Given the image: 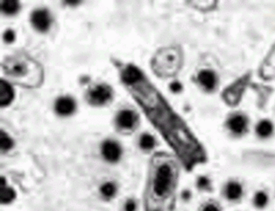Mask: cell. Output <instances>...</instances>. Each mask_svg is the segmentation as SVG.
Instances as JSON below:
<instances>
[{
  "instance_id": "obj_1",
  "label": "cell",
  "mask_w": 275,
  "mask_h": 211,
  "mask_svg": "<svg viewBox=\"0 0 275 211\" xmlns=\"http://www.w3.org/2000/svg\"><path fill=\"white\" fill-rule=\"evenodd\" d=\"M121 79L145 115L175 150L188 170L207 161V153L188 125L169 105L144 72L126 64L120 69Z\"/></svg>"
},
{
  "instance_id": "obj_2",
  "label": "cell",
  "mask_w": 275,
  "mask_h": 211,
  "mask_svg": "<svg viewBox=\"0 0 275 211\" xmlns=\"http://www.w3.org/2000/svg\"><path fill=\"white\" fill-rule=\"evenodd\" d=\"M179 166L175 157L167 153L155 154L148 174L147 198L148 201L164 203L170 200L177 188Z\"/></svg>"
},
{
  "instance_id": "obj_3",
  "label": "cell",
  "mask_w": 275,
  "mask_h": 211,
  "mask_svg": "<svg viewBox=\"0 0 275 211\" xmlns=\"http://www.w3.org/2000/svg\"><path fill=\"white\" fill-rule=\"evenodd\" d=\"M182 65V54L177 47L161 48L155 54L152 67L157 75L171 77L179 72Z\"/></svg>"
},
{
  "instance_id": "obj_4",
  "label": "cell",
  "mask_w": 275,
  "mask_h": 211,
  "mask_svg": "<svg viewBox=\"0 0 275 211\" xmlns=\"http://www.w3.org/2000/svg\"><path fill=\"white\" fill-rule=\"evenodd\" d=\"M250 126V120L245 113H231L225 119V128L226 131L236 138L242 137L247 134Z\"/></svg>"
},
{
  "instance_id": "obj_5",
  "label": "cell",
  "mask_w": 275,
  "mask_h": 211,
  "mask_svg": "<svg viewBox=\"0 0 275 211\" xmlns=\"http://www.w3.org/2000/svg\"><path fill=\"white\" fill-rule=\"evenodd\" d=\"M250 81V74L247 73L227 86L222 93V98L227 105L235 107L241 101L246 87Z\"/></svg>"
},
{
  "instance_id": "obj_6",
  "label": "cell",
  "mask_w": 275,
  "mask_h": 211,
  "mask_svg": "<svg viewBox=\"0 0 275 211\" xmlns=\"http://www.w3.org/2000/svg\"><path fill=\"white\" fill-rule=\"evenodd\" d=\"M197 85L203 92L214 93L218 91L220 85V79L218 73L212 69H201L195 77Z\"/></svg>"
},
{
  "instance_id": "obj_7",
  "label": "cell",
  "mask_w": 275,
  "mask_h": 211,
  "mask_svg": "<svg viewBox=\"0 0 275 211\" xmlns=\"http://www.w3.org/2000/svg\"><path fill=\"white\" fill-rule=\"evenodd\" d=\"M29 60L22 57H10L4 62V70L11 77L21 78L28 73Z\"/></svg>"
},
{
  "instance_id": "obj_8",
  "label": "cell",
  "mask_w": 275,
  "mask_h": 211,
  "mask_svg": "<svg viewBox=\"0 0 275 211\" xmlns=\"http://www.w3.org/2000/svg\"><path fill=\"white\" fill-rule=\"evenodd\" d=\"M140 117L136 111L131 109H123L116 116V125L124 132H131L137 129Z\"/></svg>"
},
{
  "instance_id": "obj_9",
  "label": "cell",
  "mask_w": 275,
  "mask_h": 211,
  "mask_svg": "<svg viewBox=\"0 0 275 211\" xmlns=\"http://www.w3.org/2000/svg\"><path fill=\"white\" fill-rule=\"evenodd\" d=\"M245 194V188L238 180H229L222 187L221 194L223 198L232 203H236L242 200Z\"/></svg>"
},
{
  "instance_id": "obj_10",
  "label": "cell",
  "mask_w": 275,
  "mask_h": 211,
  "mask_svg": "<svg viewBox=\"0 0 275 211\" xmlns=\"http://www.w3.org/2000/svg\"><path fill=\"white\" fill-rule=\"evenodd\" d=\"M258 76L265 81L275 79V43L259 65Z\"/></svg>"
},
{
  "instance_id": "obj_11",
  "label": "cell",
  "mask_w": 275,
  "mask_h": 211,
  "mask_svg": "<svg viewBox=\"0 0 275 211\" xmlns=\"http://www.w3.org/2000/svg\"><path fill=\"white\" fill-rule=\"evenodd\" d=\"M101 151L104 160L110 163H117L123 155L122 146L116 140H105L101 147Z\"/></svg>"
},
{
  "instance_id": "obj_12",
  "label": "cell",
  "mask_w": 275,
  "mask_h": 211,
  "mask_svg": "<svg viewBox=\"0 0 275 211\" xmlns=\"http://www.w3.org/2000/svg\"><path fill=\"white\" fill-rule=\"evenodd\" d=\"M112 97V90L110 85H98L89 92V99L94 105H101L107 102Z\"/></svg>"
},
{
  "instance_id": "obj_13",
  "label": "cell",
  "mask_w": 275,
  "mask_h": 211,
  "mask_svg": "<svg viewBox=\"0 0 275 211\" xmlns=\"http://www.w3.org/2000/svg\"><path fill=\"white\" fill-rule=\"evenodd\" d=\"M32 23L38 30L46 31L51 24L50 14L45 8H39L32 14Z\"/></svg>"
},
{
  "instance_id": "obj_14",
  "label": "cell",
  "mask_w": 275,
  "mask_h": 211,
  "mask_svg": "<svg viewBox=\"0 0 275 211\" xmlns=\"http://www.w3.org/2000/svg\"><path fill=\"white\" fill-rule=\"evenodd\" d=\"M54 109L60 116H70L75 111L76 102L74 99L68 96H61L56 99Z\"/></svg>"
},
{
  "instance_id": "obj_15",
  "label": "cell",
  "mask_w": 275,
  "mask_h": 211,
  "mask_svg": "<svg viewBox=\"0 0 275 211\" xmlns=\"http://www.w3.org/2000/svg\"><path fill=\"white\" fill-rule=\"evenodd\" d=\"M274 133V124L269 119H262L255 126L256 136L259 139H268Z\"/></svg>"
},
{
  "instance_id": "obj_16",
  "label": "cell",
  "mask_w": 275,
  "mask_h": 211,
  "mask_svg": "<svg viewBox=\"0 0 275 211\" xmlns=\"http://www.w3.org/2000/svg\"><path fill=\"white\" fill-rule=\"evenodd\" d=\"M14 97V89L8 82L0 80V104L1 106L8 105Z\"/></svg>"
},
{
  "instance_id": "obj_17",
  "label": "cell",
  "mask_w": 275,
  "mask_h": 211,
  "mask_svg": "<svg viewBox=\"0 0 275 211\" xmlns=\"http://www.w3.org/2000/svg\"><path fill=\"white\" fill-rule=\"evenodd\" d=\"M138 143H139V147L141 148V150H144V151H150V150L155 149L157 142H156L155 136H153L152 134L145 132L142 133L139 137Z\"/></svg>"
},
{
  "instance_id": "obj_18",
  "label": "cell",
  "mask_w": 275,
  "mask_h": 211,
  "mask_svg": "<svg viewBox=\"0 0 275 211\" xmlns=\"http://www.w3.org/2000/svg\"><path fill=\"white\" fill-rule=\"evenodd\" d=\"M268 203L269 195L265 191H257L252 197V204L257 209H264Z\"/></svg>"
},
{
  "instance_id": "obj_19",
  "label": "cell",
  "mask_w": 275,
  "mask_h": 211,
  "mask_svg": "<svg viewBox=\"0 0 275 211\" xmlns=\"http://www.w3.org/2000/svg\"><path fill=\"white\" fill-rule=\"evenodd\" d=\"M16 193L13 188L8 187L5 181V178H1V203L7 204L14 200Z\"/></svg>"
},
{
  "instance_id": "obj_20",
  "label": "cell",
  "mask_w": 275,
  "mask_h": 211,
  "mask_svg": "<svg viewBox=\"0 0 275 211\" xmlns=\"http://www.w3.org/2000/svg\"><path fill=\"white\" fill-rule=\"evenodd\" d=\"M101 194L104 196L105 199H111L114 197L117 192H118V187L115 184L114 182L108 181L102 185L100 187Z\"/></svg>"
},
{
  "instance_id": "obj_21",
  "label": "cell",
  "mask_w": 275,
  "mask_h": 211,
  "mask_svg": "<svg viewBox=\"0 0 275 211\" xmlns=\"http://www.w3.org/2000/svg\"><path fill=\"white\" fill-rule=\"evenodd\" d=\"M196 187L202 192H212L213 190L212 179L206 175L199 176L196 180Z\"/></svg>"
},
{
  "instance_id": "obj_22",
  "label": "cell",
  "mask_w": 275,
  "mask_h": 211,
  "mask_svg": "<svg viewBox=\"0 0 275 211\" xmlns=\"http://www.w3.org/2000/svg\"><path fill=\"white\" fill-rule=\"evenodd\" d=\"M198 211H224V208L219 201L211 199L201 203Z\"/></svg>"
},
{
  "instance_id": "obj_23",
  "label": "cell",
  "mask_w": 275,
  "mask_h": 211,
  "mask_svg": "<svg viewBox=\"0 0 275 211\" xmlns=\"http://www.w3.org/2000/svg\"><path fill=\"white\" fill-rule=\"evenodd\" d=\"M19 7V2L15 0H5L1 2V9L6 14H12L16 13Z\"/></svg>"
},
{
  "instance_id": "obj_24",
  "label": "cell",
  "mask_w": 275,
  "mask_h": 211,
  "mask_svg": "<svg viewBox=\"0 0 275 211\" xmlns=\"http://www.w3.org/2000/svg\"><path fill=\"white\" fill-rule=\"evenodd\" d=\"M0 146H1V150L4 151L9 150L12 147L14 146V141L7 135V133L4 132L3 130H1V135H0Z\"/></svg>"
},
{
  "instance_id": "obj_25",
  "label": "cell",
  "mask_w": 275,
  "mask_h": 211,
  "mask_svg": "<svg viewBox=\"0 0 275 211\" xmlns=\"http://www.w3.org/2000/svg\"><path fill=\"white\" fill-rule=\"evenodd\" d=\"M137 201L134 199H127L124 204V211H137Z\"/></svg>"
},
{
  "instance_id": "obj_26",
  "label": "cell",
  "mask_w": 275,
  "mask_h": 211,
  "mask_svg": "<svg viewBox=\"0 0 275 211\" xmlns=\"http://www.w3.org/2000/svg\"><path fill=\"white\" fill-rule=\"evenodd\" d=\"M15 39V34H14V31L12 29H7L5 33H4V40L7 41V42H12Z\"/></svg>"
},
{
  "instance_id": "obj_27",
  "label": "cell",
  "mask_w": 275,
  "mask_h": 211,
  "mask_svg": "<svg viewBox=\"0 0 275 211\" xmlns=\"http://www.w3.org/2000/svg\"><path fill=\"white\" fill-rule=\"evenodd\" d=\"M169 87L171 89L172 92H181L182 90V85L180 82L178 81L172 82Z\"/></svg>"
},
{
  "instance_id": "obj_28",
  "label": "cell",
  "mask_w": 275,
  "mask_h": 211,
  "mask_svg": "<svg viewBox=\"0 0 275 211\" xmlns=\"http://www.w3.org/2000/svg\"><path fill=\"white\" fill-rule=\"evenodd\" d=\"M191 197V193L188 190H185L184 192H182V198L185 200H189Z\"/></svg>"
}]
</instances>
